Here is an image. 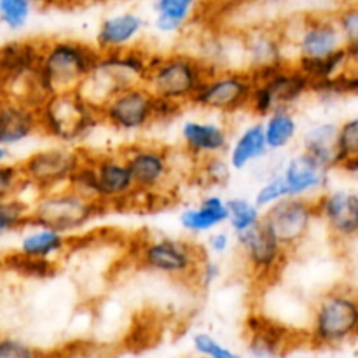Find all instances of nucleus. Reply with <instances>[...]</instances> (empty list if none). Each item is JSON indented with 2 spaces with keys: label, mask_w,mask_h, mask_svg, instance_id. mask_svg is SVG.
Instances as JSON below:
<instances>
[{
  "label": "nucleus",
  "mask_w": 358,
  "mask_h": 358,
  "mask_svg": "<svg viewBox=\"0 0 358 358\" xmlns=\"http://www.w3.org/2000/svg\"><path fill=\"white\" fill-rule=\"evenodd\" d=\"M101 52L76 38H51L41 42V58L34 80L42 96L79 90L91 76Z\"/></svg>",
  "instance_id": "obj_1"
},
{
  "label": "nucleus",
  "mask_w": 358,
  "mask_h": 358,
  "mask_svg": "<svg viewBox=\"0 0 358 358\" xmlns=\"http://www.w3.org/2000/svg\"><path fill=\"white\" fill-rule=\"evenodd\" d=\"M212 72L213 69L192 52H150L149 73L143 84L159 100L185 107L191 105L194 94Z\"/></svg>",
  "instance_id": "obj_2"
},
{
  "label": "nucleus",
  "mask_w": 358,
  "mask_h": 358,
  "mask_svg": "<svg viewBox=\"0 0 358 358\" xmlns=\"http://www.w3.org/2000/svg\"><path fill=\"white\" fill-rule=\"evenodd\" d=\"M100 124L98 107L77 90L51 94L38 107L41 133L62 145L80 143Z\"/></svg>",
  "instance_id": "obj_3"
},
{
  "label": "nucleus",
  "mask_w": 358,
  "mask_h": 358,
  "mask_svg": "<svg viewBox=\"0 0 358 358\" xmlns=\"http://www.w3.org/2000/svg\"><path fill=\"white\" fill-rule=\"evenodd\" d=\"M150 51L133 45L121 51L101 52L96 69L80 84L79 91L87 101L100 107L105 100L124 87L143 84L149 73Z\"/></svg>",
  "instance_id": "obj_4"
},
{
  "label": "nucleus",
  "mask_w": 358,
  "mask_h": 358,
  "mask_svg": "<svg viewBox=\"0 0 358 358\" xmlns=\"http://www.w3.org/2000/svg\"><path fill=\"white\" fill-rule=\"evenodd\" d=\"M30 206L31 224L52 227L66 236L86 229L107 210L98 201L86 198L70 187L38 192Z\"/></svg>",
  "instance_id": "obj_5"
},
{
  "label": "nucleus",
  "mask_w": 358,
  "mask_h": 358,
  "mask_svg": "<svg viewBox=\"0 0 358 358\" xmlns=\"http://www.w3.org/2000/svg\"><path fill=\"white\" fill-rule=\"evenodd\" d=\"M206 252L194 241L177 236L147 238L136 252L143 269L173 280H194L196 268Z\"/></svg>",
  "instance_id": "obj_6"
},
{
  "label": "nucleus",
  "mask_w": 358,
  "mask_h": 358,
  "mask_svg": "<svg viewBox=\"0 0 358 358\" xmlns=\"http://www.w3.org/2000/svg\"><path fill=\"white\" fill-rule=\"evenodd\" d=\"M358 303L353 290L332 289L320 297L313 311L311 339L322 346H336L357 334Z\"/></svg>",
  "instance_id": "obj_7"
},
{
  "label": "nucleus",
  "mask_w": 358,
  "mask_h": 358,
  "mask_svg": "<svg viewBox=\"0 0 358 358\" xmlns=\"http://www.w3.org/2000/svg\"><path fill=\"white\" fill-rule=\"evenodd\" d=\"M254 84V77L245 69L213 70L194 94L191 105L212 114L234 115L248 108Z\"/></svg>",
  "instance_id": "obj_8"
},
{
  "label": "nucleus",
  "mask_w": 358,
  "mask_h": 358,
  "mask_svg": "<svg viewBox=\"0 0 358 358\" xmlns=\"http://www.w3.org/2000/svg\"><path fill=\"white\" fill-rule=\"evenodd\" d=\"M311 86L310 77L289 62L254 84L247 110L262 119L275 108H294L311 94Z\"/></svg>",
  "instance_id": "obj_9"
},
{
  "label": "nucleus",
  "mask_w": 358,
  "mask_h": 358,
  "mask_svg": "<svg viewBox=\"0 0 358 358\" xmlns=\"http://www.w3.org/2000/svg\"><path fill=\"white\" fill-rule=\"evenodd\" d=\"M83 159V149L72 145H55L34 150L23 161L20 170L23 175L24 187L34 189L35 194L55 189L66 187L73 170Z\"/></svg>",
  "instance_id": "obj_10"
},
{
  "label": "nucleus",
  "mask_w": 358,
  "mask_h": 358,
  "mask_svg": "<svg viewBox=\"0 0 358 358\" xmlns=\"http://www.w3.org/2000/svg\"><path fill=\"white\" fill-rule=\"evenodd\" d=\"M317 220L313 199L289 196L262 210L261 224L290 254L308 240Z\"/></svg>",
  "instance_id": "obj_11"
},
{
  "label": "nucleus",
  "mask_w": 358,
  "mask_h": 358,
  "mask_svg": "<svg viewBox=\"0 0 358 358\" xmlns=\"http://www.w3.org/2000/svg\"><path fill=\"white\" fill-rule=\"evenodd\" d=\"M156 98L145 84H133L112 94L98 107L101 124L119 133H142L156 122Z\"/></svg>",
  "instance_id": "obj_12"
},
{
  "label": "nucleus",
  "mask_w": 358,
  "mask_h": 358,
  "mask_svg": "<svg viewBox=\"0 0 358 358\" xmlns=\"http://www.w3.org/2000/svg\"><path fill=\"white\" fill-rule=\"evenodd\" d=\"M121 156L138 194L156 196L173 180V156L166 147L154 143H133L122 150Z\"/></svg>",
  "instance_id": "obj_13"
},
{
  "label": "nucleus",
  "mask_w": 358,
  "mask_h": 358,
  "mask_svg": "<svg viewBox=\"0 0 358 358\" xmlns=\"http://www.w3.org/2000/svg\"><path fill=\"white\" fill-rule=\"evenodd\" d=\"M287 49L294 58H324L345 45L334 14H306L296 24L282 28Z\"/></svg>",
  "instance_id": "obj_14"
},
{
  "label": "nucleus",
  "mask_w": 358,
  "mask_h": 358,
  "mask_svg": "<svg viewBox=\"0 0 358 358\" xmlns=\"http://www.w3.org/2000/svg\"><path fill=\"white\" fill-rule=\"evenodd\" d=\"M240 66L252 73L255 83L290 62L282 28H250L240 37Z\"/></svg>",
  "instance_id": "obj_15"
},
{
  "label": "nucleus",
  "mask_w": 358,
  "mask_h": 358,
  "mask_svg": "<svg viewBox=\"0 0 358 358\" xmlns=\"http://www.w3.org/2000/svg\"><path fill=\"white\" fill-rule=\"evenodd\" d=\"M234 245L238 247L247 271L257 280L278 275L289 259V252L262 224L234 234Z\"/></svg>",
  "instance_id": "obj_16"
},
{
  "label": "nucleus",
  "mask_w": 358,
  "mask_h": 358,
  "mask_svg": "<svg viewBox=\"0 0 358 358\" xmlns=\"http://www.w3.org/2000/svg\"><path fill=\"white\" fill-rule=\"evenodd\" d=\"M318 220L327 226L332 240L339 245L353 241L358 233V194L353 189L327 187L315 196Z\"/></svg>",
  "instance_id": "obj_17"
},
{
  "label": "nucleus",
  "mask_w": 358,
  "mask_h": 358,
  "mask_svg": "<svg viewBox=\"0 0 358 358\" xmlns=\"http://www.w3.org/2000/svg\"><path fill=\"white\" fill-rule=\"evenodd\" d=\"M96 173V201L108 206L124 205L138 196L128 166L119 154H93Z\"/></svg>",
  "instance_id": "obj_18"
},
{
  "label": "nucleus",
  "mask_w": 358,
  "mask_h": 358,
  "mask_svg": "<svg viewBox=\"0 0 358 358\" xmlns=\"http://www.w3.org/2000/svg\"><path fill=\"white\" fill-rule=\"evenodd\" d=\"M42 41H13L0 45V79L7 94L20 96L35 76Z\"/></svg>",
  "instance_id": "obj_19"
},
{
  "label": "nucleus",
  "mask_w": 358,
  "mask_h": 358,
  "mask_svg": "<svg viewBox=\"0 0 358 358\" xmlns=\"http://www.w3.org/2000/svg\"><path fill=\"white\" fill-rule=\"evenodd\" d=\"M180 140L191 159L224 156L229 149L231 129L226 122L187 119L180 126Z\"/></svg>",
  "instance_id": "obj_20"
},
{
  "label": "nucleus",
  "mask_w": 358,
  "mask_h": 358,
  "mask_svg": "<svg viewBox=\"0 0 358 358\" xmlns=\"http://www.w3.org/2000/svg\"><path fill=\"white\" fill-rule=\"evenodd\" d=\"M290 198H311L320 194L331 184V171L322 168L303 150L290 156L280 168Z\"/></svg>",
  "instance_id": "obj_21"
},
{
  "label": "nucleus",
  "mask_w": 358,
  "mask_h": 358,
  "mask_svg": "<svg viewBox=\"0 0 358 358\" xmlns=\"http://www.w3.org/2000/svg\"><path fill=\"white\" fill-rule=\"evenodd\" d=\"M37 133H41L37 105L7 94L0 105V145L10 149L34 138Z\"/></svg>",
  "instance_id": "obj_22"
},
{
  "label": "nucleus",
  "mask_w": 358,
  "mask_h": 358,
  "mask_svg": "<svg viewBox=\"0 0 358 358\" xmlns=\"http://www.w3.org/2000/svg\"><path fill=\"white\" fill-rule=\"evenodd\" d=\"M145 30V20L138 13H124L107 16L98 27L94 35V48L100 52L121 51L136 45Z\"/></svg>",
  "instance_id": "obj_23"
},
{
  "label": "nucleus",
  "mask_w": 358,
  "mask_h": 358,
  "mask_svg": "<svg viewBox=\"0 0 358 358\" xmlns=\"http://www.w3.org/2000/svg\"><path fill=\"white\" fill-rule=\"evenodd\" d=\"M227 222V203L220 194H206L198 205L185 206L178 215V224L192 236L208 234Z\"/></svg>",
  "instance_id": "obj_24"
},
{
  "label": "nucleus",
  "mask_w": 358,
  "mask_h": 358,
  "mask_svg": "<svg viewBox=\"0 0 358 358\" xmlns=\"http://www.w3.org/2000/svg\"><path fill=\"white\" fill-rule=\"evenodd\" d=\"M21 240L17 250L21 255L34 259H48L56 261L69 248L70 238L52 227L41 226V224H30L21 231Z\"/></svg>",
  "instance_id": "obj_25"
},
{
  "label": "nucleus",
  "mask_w": 358,
  "mask_h": 358,
  "mask_svg": "<svg viewBox=\"0 0 358 358\" xmlns=\"http://www.w3.org/2000/svg\"><path fill=\"white\" fill-rule=\"evenodd\" d=\"M269 152L268 145H266L264 131H262L261 119L247 128L234 138L233 143H229V149L226 152V159L229 163L233 171H245L250 168L254 163L264 159Z\"/></svg>",
  "instance_id": "obj_26"
},
{
  "label": "nucleus",
  "mask_w": 358,
  "mask_h": 358,
  "mask_svg": "<svg viewBox=\"0 0 358 358\" xmlns=\"http://www.w3.org/2000/svg\"><path fill=\"white\" fill-rule=\"evenodd\" d=\"M336 135H338V122H315L304 131L303 140H301V149L304 154L313 157L322 168H325L327 171H334L339 168Z\"/></svg>",
  "instance_id": "obj_27"
},
{
  "label": "nucleus",
  "mask_w": 358,
  "mask_h": 358,
  "mask_svg": "<svg viewBox=\"0 0 358 358\" xmlns=\"http://www.w3.org/2000/svg\"><path fill=\"white\" fill-rule=\"evenodd\" d=\"M261 122L269 152H282L289 149L299 135V122L292 108H275L262 117Z\"/></svg>",
  "instance_id": "obj_28"
},
{
  "label": "nucleus",
  "mask_w": 358,
  "mask_h": 358,
  "mask_svg": "<svg viewBox=\"0 0 358 358\" xmlns=\"http://www.w3.org/2000/svg\"><path fill=\"white\" fill-rule=\"evenodd\" d=\"M198 0H154V28L163 35H177L187 28Z\"/></svg>",
  "instance_id": "obj_29"
},
{
  "label": "nucleus",
  "mask_w": 358,
  "mask_h": 358,
  "mask_svg": "<svg viewBox=\"0 0 358 358\" xmlns=\"http://www.w3.org/2000/svg\"><path fill=\"white\" fill-rule=\"evenodd\" d=\"M292 63L301 72H304L310 77L311 83L331 79V77L338 76V73L345 72V70L357 66V62L352 59L345 45L339 48L338 51L324 56V58H297L292 59Z\"/></svg>",
  "instance_id": "obj_30"
},
{
  "label": "nucleus",
  "mask_w": 358,
  "mask_h": 358,
  "mask_svg": "<svg viewBox=\"0 0 358 358\" xmlns=\"http://www.w3.org/2000/svg\"><path fill=\"white\" fill-rule=\"evenodd\" d=\"M30 203L21 196L0 199V240L13 233H20L31 224Z\"/></svg>",
  "instance_id": "obj_31"
},
{
  "label": "nucleus",
  "mask_w": 358,
  "mask_h": 358,
  "mask_svg": "<svg viewBox=\"0 0 358 358\" xmlns=\"http://www.w3.org/2000/svg\"><path fill=\"white\" fill-rule=\"evenodd\" d=\"M227 203V226L233 234H240L243 231L259 226L262 219V210L254 203V199L234 196L226 199Z\"/></svg>",
  "instance_id": "obj_32"
},
{
  "label": "nucleus",
  "mask_w": 358,
  "mask_h": 358,
  "mask_svg": "<svg viewBox=\"0 0 358 358\" xmlns=\"http://www.w3.org/2000/svg\"><path fill=\"white\" fill-rule=\"evenodd\" d=\"M358 91V73L357 66L345 70L331 79L318 80L311 86V94L318 96L320 100L334 101L345 96H355Z\"/></svg>",
  "instance_id": "obj_33"
},
{
  "label": "nucleus",
  "mask_w": 358,
  "mask_h": 358,
  "mask_svg": "<svg viewBox=\"0 0 358 358\" xmlns=\"http://www.w3.org/2000/svg\"><path fill=\"white\" fill-rule=\"evenodd\" d=\"M3 262H6L7 269L28 280H48L58 273L56 261L27 257V255H21L20 252H13L10 255H7Z\"/></svg>",
  "instance_id": "obj_34"
},
{
  "label": "nucleus",
  "mask_w": 358,
  "mask_h": 358,
  "mask_svg": "<svg viewBox=\"0 0 358 358\" xmlns=\"http://www.w3.org/2000/svg\"><path fill=\"white\" fill-rule=\"evenodd\" d=\"M196 163H198L196 175H198L203 185H206V187H224V185L229 184L233 170L227 163L226 154L224 156L203 157Z\"/></svg>",
  "instance_id": "obj_35"
},
{
  "label": "nucleus",
  "mask_w": 358,
  "mask_h": 358,
  "mask_svg": "<svg viewBox=\"0 0 358 358\" xmlns=\"http://www.w3.org/2000/svg\"><path fill=\"white\" fill-rule=\"evenodd\" d=\"M37 0H0V27L20 31L30 21Z\"/></svg>",
  "instance_id": "obj_36"
},
{
  "label": "nucleus",
  "mask_w": 358,
  "mask_h": 358,
  "mask_svg": "<svg viewBox=\"0 0 358 358\" xmlns=\"http://www.w3.org/2000/svg\"><path fill=\"white\" fill-rule=\"evenodd\" d=\"M336 150H338L339 164L352 157H358V117L355 115L338 124Z\"/></svg>",
  "instance_id": "obj_37"
},
{
  "label": "nucleus",
  "mask_w": 358,
  "mask_h": 358,
  "mask_svg": "<svg viewBox=\"0 0 358 358\" xmlns=\"http://www.w3.org/2000/svg\"><path fill=\"white\" fill-rule=\"evenodd\" d=\"M283 198H289V192H287V185L282 173H280V170H276L275 173L269 175V177L262 182L261 187L257 189V192H255L254 196V203L259 208L264 210L268 208V206L278 203L280 199Z\"/></svg>",
  "instance_id": "obj_38"
},
{
  "label": "nucleus",
  "mask_w": 358,
  "mask_h": 358,
  "mask_svg": "<svg viewBox=\"0 0 358 358\" xmlns=\"http://www.w3.org/2000/svg\"><path fill=\"white\" fill-rule=\"evenodd\" d=\"M23 189L27 187H24L20 164L10 163V161L0 164V199L10 198V196H20Z\"/></svg>",
  "instance_id": "obj_39"
},
{
  "label": "nucleus",
  "mask_w": 358,
  "mask_h": 358,
  "mask_svg": "<svg viewBox=\"0 0 358 358\" xmlns=\"http://www.w3.org/2000/svg\"><path fill=\"white\" fill-rule=\"evenodd\" d=\"M220 278H222V264L219 262V259L208 254L203 255L198 268H196L192 283H196L199 289H210V287L215 285Z\"/></svg>",
  "instance_id": "obj_40"
},
{
  "label": "nucleus",
  "mask_w": 358,
  "mask_h": 358,
  "mask_svg": "<svg viewBox=\"0 0 358 358\" xmlns=\"http://www.w3.org/2000/svg\"><path fill=\"white\" fill-rule=\"evenodd\" d=\"M334 21L345 44H358V9L357 6H345L334 14Z\"/></svg>",
  "instance_id": "obj_41"
},
{
  "label": "nucleus",
  "mask_w": 358,
  "mask_h": 358,
  "mask_svg": "<svg viewBox=\"0 0 358 358\" xmlns=\"http://www.w3.org/2000/svg\"><path fill=\"white\" fill-rule=\"evenodd\" d=\"M192 343H194L196 352L203 353L205 357L210 358H241L238 353H234L233 350L226 348L224 345H220L215 338H212L210 334H205V332H199L192 338Z\"/></svg>",
  "instance_id": "obj_42"
},
{
  "label": "nucleus",
  "mask_w": 358,
  "mask_h": 358,
  "mask_svg": "<svg viewBox=\"0 0 358 358\" xmlns=\"http://www.w3.org/2000/svg\"><path fill=\"white\" fill-rule=\"evenodd\" d=\"M233 243L234 238L231 236L229 231H224L219 227V229L212 231V234L206 240V254L213 255V257H222L231 250Z\"/></svg>",
  "instance_id": "obj_43"
},
{
  "label": "nucleus",
  "mask_w": 358,
  "mask_h": 358,
  "mask_svg": "<svg viewBox=\"0 0 358 358\" xmlns=\"http://www.w3.org/2000/svg\"><path fill=\"white\" fill-rule=\"evenodd\" d=\"M0 358H35V352L20 339H0Z\"/></svg>",
  "instance_id": "obj_44"
},
{
  "label": "nucleus",
  "mask_w": 358,
  "mask_h": 358,
  "mask_svg": "<svg viewBox=\"0 0 358 358\" xmlns=\"http://www.w3.org/2000/svg\"><path fill=\"white\" fill-rule=\"evenodd\" d=\"M10 161V149L6 145H0V164L9 163Z\"/></svg>",
  "instance_id": "obj_45"
},
{
  "label": "nucleus",
  "mask_w": 358,
  "mask_h": 358,
  "mask_svg": "<svg viewBox=\"0 0 358 358\" xmlns=\"http://www.w3.org/2000/svg\"><path fill=\"white\" fill-rule=\"evenodd\" d=\"M6 98H7V90H6V86H3L2 79H0V105L3 103V100H6Z\"/></svg>",
  "instance_id": "obj_46"
}]
</instances>
